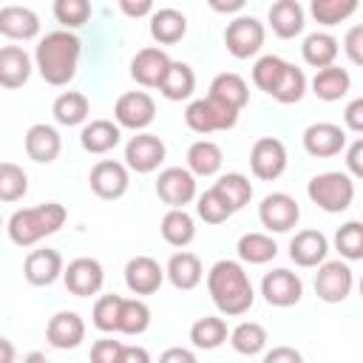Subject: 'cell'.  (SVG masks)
<instances>
[{
	"label": "cell",
	"mask_w": 363,
	"mask_h": 363,
	"mask_svg": "<svg viewBox=\"0 0 363 363\" xmlns=\"http://www.w3.org/2000/svg\"><path fill=\"white\" fill-rule=\"evenodd\" d=\"M352 88V77L346 68L340 65H329V68H320L315 77H312V94L323 102H335L340 96H346Z\"/></svg>",
	"instance_id": "1f68e13d"
},
{
	"label": "cell",
	"mask_w": 363,
	"mask_h": 363,
	"mask_svg": "<svg viewBox=\"0 0 363 363\" xmlns=\"http://www.w3.org/2000/svg\"><path fill=\"white\" fill-rule=\"evenodd\" d=\"M250 170L255 179L272 182L286 170V147L275 136H261L250 150Z\"/></svg>",
	"instance_id": "4fadbf2b"
},
{
	"label": "cell",
	"mask_w": 363,
	"mask_h": 363,
	"mask_svg": "<svg viewBox=\"0 0 363 363\" xmlns=\"http://www.w3.org/2000/svg\"><path fill=\"white\" fill-rule=\"evenodd\" d=\"M164 281V267L150 255H133L125 264V284L133 295H153Z\"/></svg>",
	"instance_id": "d6986e66"
},
{
	"label": "cell",
	"mask_w": 363,
	"mask_h": 363,
	"mask_svg": "<svg viewBox=\"0 0 363 363\" xmlns=\"http://www.w3.org/2000/svg\"><path fill=\"white\" fill-rule=\"evenodd\" d=\"M51 113H54V119H57L60 125L74 128V125H82V122L88 119L91 102H88V96L79 94V91H62V94L54 99Z\"/></svg>",
	"instance_id": "e575fe53"
},
{
	"label": "cell",
	"mask_w": 363,
	"mask_h": 363,
	"mask_svg": "<svg viewBox=\"0 0 363 363\" xmlns=\"http://www.w3.org/2000/svg\"><path fill=\"white\" fill-rule=\"evenodd\" d=\"M68 218V210L60 201H45L37 207L14 210L6 221V233L17 247H34L45 235H54Z\"/></svg>",
	"instance_id": "277c9868"
},
{
	"label": "cell",
	"mask_w": 363,
	"mask_h": 363,
	"mask_svg": "<svg viewBox=\"0 0 363 363\" xmlns=\"http://www.w3.org/2000/svg\"><path fill=\"white\" fill-rule=\"evenodd\" d=\"M261 363H303V354L295 346H272Z\"/></svg>",
	"instance_id": "f907efd6"
},
{
	"label": "cell",
	"mask_w": 363,
	"mask_h": 363,
	"mask_svg": "<svg viewBox=\"0 0 363 363\" xmlns=\"http://www.w3.org/2000/svg\"><path fill=\"white\" fill-rule=\"evenodd\" d=\"M343 51L352 65H363V26H352L343 37Z\"/></svg>",
	"instance_id": "681fc988"
},
{
	"label": "cell",
	"mask_w": 363,
	"mask_h": 363,
	"mask_svg": "<svg viewBox=\"0 0 363 363\" xmlns=\"http://www.w3.org/2000/svg\"><path fill=\"white\" fill-rule=\"evenodd\" d=\"M159 230H162V238L170 247H187L196 238V221L187 210H167Z\"/></svg>",
	"instance_id": "d590c367"
},
{
	"label": "cell",
	"mask_w": 363,
	"mask_h": 363,
	"mask_svg": "<svg viewBox=\"0 0 363 363\" xmlns=\"http://www.w3.org/2000/svg\"><path fill=\"white\" fill-rule=\"evenodd\" d=\"M343 122H346V128L354 130V133L363 130V99H360V96L352 99V102L346 105V111H343Z\"/></svg>",
	"instance_id": "f5cc1de1"
},
{
	"label": "cell",
	"mask_w": 363,
	"mask_h": 363,
	"mask_svg": "<svg viewBox=\"0 0 363 363\" xmlns=\"http://www.w3.org/2000/svg\"><path fill=\"white\" fill-rule=\"evenodd\" d=\"M164 142L156 136V133H136L128 139L125 145V167L128 170H136V173H153L162 162H164Z\"/></svg>",
	"instance_id": "7c38bea8"
},
{
	"label": "cell",
	"mask_w": 363,
	"mask_h": 363,
	"mask_svg": "<svg viewBox=\"0 0 363 363\" xmlns=\"http://www.w3.org/2000/svg\"><path fill=\"white\" fill-rule=\"evenodd\" d=\"M269 28L281 37V40H292L303 31V6L298 0H278L269 6Z\"/></svg>",
	"instance_id": "f1b7e54d"
},
{
	"label": "cell",
	"mask_w": 363,
	"mask_h": 363,
	"mask_svg": "<svg viewBox=\"0 0 363 363\" xmlns=\"http://www.w3.org/2000/svg\"><path fill=\"white\" fill-rule=\"evenodd\" d=\"M196 91V74L187 62H179V60H170V68L164 74V79L159 82V94L170 102H182V99H190Z\"/></svg>",
	"instance_id": "4dcf8cb0"
},
{
	"label": "cell",
	"mask_w": 363,
	"mask_h": 363,
	"mask_svg": "<svg viewBox=\"0 0 363 363\" xmlns=\"http://www.w3.org/2000/svg\"><path fill=\"white\" fill-rule=\"evenodd\" d=\"M207 99L218 102L221 108H227L233 113H241V108L250 102V88H247V82H244L241 74L224 71V74L213 77L210 91H207Z\"/></svg>",
	"instance_id": "44dd1931"
},
{
	"label": "cell",
	"mask_w": 363,
	"mask_h": 363,
	"mask_svg": "<svg viewBox=\"0 0 363 363\" xmlns=\"http://www.w3.org/2000/svg\"><path fill=\"white\" fill-rule=\"evenodd\" d=\"M184 122L190 130L207 136V133H216V130H230L235 122H238V113L221 108L218 102L213 99H193L187 108H184Z\"/></svg>",
	"instance_id": "52a82bcc"
},
{
	"label": "cell",
	"mask_w": 363,
	"mask_h": 363,
	"mask_svg": "<svg viewBox=\"0 0 363 363\" xmlns=\"http://www.w3.org/2000/svg\"><path fill=\"white\" fill-rule=\"evenodd\" d=\"M335 250L340 252L343 261H360L363 258V224L360 221H346L335 233Z\"/></svg>",
	"instance_id": "ee69618b"
},
{
	"label": "cell",
	"mask_w": 363,
	"mask_h": 363,
	"mask_svg": "<svg viewBox=\"0 0 363 363\" xmlns=\"http://www.w3.org/2000/svg\"><path fill=\"white\" fill-rule=\"evenodd\" d=\"M227 335L230 332L224 318H216V315H204L190 326V340L196 349H218L227 340Z\"/></svg>",
	"instance_id": "ab89813d"
},
{
	"label": "cell",
	"mask_w": 363,
	"mask_h": 363,
	"mask_svg": "<svg viewBox=\"0 0 363 363\" xmlns=\"http://www.w3.org/2000/svg\"><path fill=\"white\" fill-rule=\"evenodd\" d=\"M122 340H113V337H99L94 346H91V363H119V354H122Z\"/></svg>",
	"instance_id": "c3c4849f"
},
{
	"label": "cell",
	"mask_w": 363,
	"mask_h": 363,
	"mask_svg": "<svg viewBox=\"0 0 363 363\" xmlns=\"http://www.w3.org/2000/svg\"><path fill=\"white\" fill-rule=\"evenodd\" d=\"M159 363H199V360H196V354H193L190 349H184V346H170V349H164V352L159 354Z\"/></svg>",
	"instance_id": "db71d44e"
},
{
	"label": "cell",
	"mask_w": 363,
	"mask_h": 363,
	"mask_svg": "<svg viewBox=\"0 0 363 363\" xmlns=\"http://www.w3.org/2000/svg\"><path fill=\"white\" fill-rule=\"evenodd\" d=\"M213 190L227 201V207L233 213H238L250 199H252V184L244 173H224L218 176V182L213 184Z\"/></svg>",
	"instance_id": "74e56055"
},
{
	"label": "cell",
	"mask_w": 363,
	"mask_h": 363,
	"mask_svg": "<svg viewBox=\"0 0 363 363\" xmlns=\"http://www.w3.org/2000/svg\"><path fill=\"white\" fill-rule=\"evenodd\" d=\"M119 363H153V360H150V352L145 346H122Z\"/></svg>",
	"instance_id": "9f6ffc18"
},
{
	"label": "cell",
	"mask_w": 363,
	"mask_h": 363,
	"mask_svg": "<svg viewBox=\"0 0 363 363\" xmlns=\"http://www.w3.org/2000/svg\"><path fill=\"white\" fill-rule=\"evenodd\" d=\"M346 147V130L335 122H312L303 130V150L315 159L337 156Z\"/></svg>",
	"instance_id": "e0dca14e"
},
{
	"label": "cell",
	"mask_w": 363,
	"mask_h": 363,
	"mask_svg": "<svg viewBox=\"0 0 363 363\" xmlns=\"http://www.w3.org/2000/svg\"><path fill=\"white\" fill-rule=\"evenodd\" d=\"M0 227H3V216H0Z\"/></svg>",
	"instance_id": "94428289"
},
{
	"label": "cell",
	"mask_w": 363,
	"mask_h": 363,
	"mask_svg": "<svg viewBox=\"0 0 363 363\" xmlns=\"http://www.w3.org/2000/svg\"><path fill=\"white\" fill-rule=\"evenodd\" d=\"M62 281H65V286H68L71 295H77V298H91V295H96V292L102 289V284H105V269H102V264H99L96 258L82 255V258L68 261V267H62Z\"/></svg>",
	"instance_id": "8fae6325"
},
{
	"label": "cell",
	"mask_w": 363,
	"mask_h": 363,
	"mask_svg": "<svg viewBox=\"0 0 363 363\" xmlns=\"http://www.w3.org/2000/svg\"><path fill=\"white\" fill-rule=\"evenodd\" d=\"M261 295L269 306H295L303 295V284L301 278L292 272V269H269L264 278H261Z\"/></svg>",
	"instance_id": "2e32d148"
},
{
	"label": "cell",
	"mask_w": 363,
	"mask_h": 363,
	"mask_svg": "<svg viewBox=\"0 0 363 363\" xmlns=\"http://www.w3.org/2000/svg\"><path fill=\"white\" fill-rule=\"evenodd\" d=\"M196 213H199V218L204 221V224H224L230 216H233V210L227 207V201L210 187V190H204L201 196H199V201H196Z\"/></svg>",
	"instance_id": "7dc6e473"
},
{
	"label": "cell",
	"mask_w": 363,
	"mask_h": 363,
	"mask_svg": "<svg viewBox=\"0 0 363 363\" xmlns=\"http://www.w3.org/2000/svg\"><path fill=\"white\" fill-rule=\"evenodd\" d=\"M156 196L170 210H184L196 199V176L187 167H164L156 179Z\"/></svg>",
	"instance_id": "30bf717a"
},
{
	"label": "cell",
	"mask_w": 363,
	"mask_h": 363,
	"mask_svg": "<svg viewBox=\"0 0 363 363\" xmlns=\"http://www.w3.org/2000/svg\"><path fill=\"white\" fill-rule=\"evenodd\" d=\"M62 255L51 247L43 250H31L23 261V278L31 286H51L57 278H62Z\"/></svg>",
	"instance_id": "ac0fdd59"
},
{
	"label": "cell",
	"mask_w": 363,
	"mask_h": 363,
	"mask_svg": "<svg viewBox=\"0 0 363 363\" xmlns=\"http://www.w3.org/2000/svg\"><path fill=\"white\" fill-rule=\"evenodd\" d=\"M346 167H349V176L352 179H360L363 176V139H354L346 150Z\"/></svg>",
	"instance_id": "816d5d0a"
},
{
	"label": "cell",
	"mask_w": 363,
	"mask_h": 363,
	"mask_svg": "<svg viewBox=\"0 0 363 363\" xmlns=\"http://www.w3.org/2000/svg\"><path fill=\"white\" fill-rule=\"evenodd\" d=\"M45 340L54 346V349H77L82 340H85V320L79 318V312H71V309H62L57 312L48 326H45Z\"/></svg>",
	"instance_id": "7402d4cb"
},
{
	"label": "cell",
	"mask_w": 363,
	"mask_h": 363,
	"mask_svg": "<svg viewBox=\"0 0 363 363\" xmlns=\"http://www.w3.org/2000/svg\"><path fill=\"white\" fill-rule=\"evenodd\" d=\"M17 360V349L9 337H0V363H14Z\"/></svg>",
	"instance_id": "6f0895ef"
},
{
	"label": "cell",
	"mask_w": 363,
	"mask_h": 363,
	"mask_svg": "<svg viewBox=\"0 0 363 363\" xmlns=\"http://www.w3.org/2000/svg\"><path fill=\"white\" fill-rule=\"evenodd\" d=\"M264 37H267L264 23L258 17H252V14H241L233 23H227L224 45L235 60H250V57H255L261 51Z\"/></svg>",
	"instance_id": "8992f818"
},
{
	"label": "cell",
	"mask_w": 363,
	"mask_h": 363,
	"mask_svg": "<svg viewBox=\"0 0 363 363\" xmlns=\"http://www.w3.org/2000/svg\"><path fill=\"white\" fill-rule=\"evenodd\" d=\"M235 250H238V258L247 264H269L278 255V244L267 233H244Z\"/></svg>",
	"instance_id": "8d00e7d4"
},
{
	"label": "cell",
	"mask_w": 363,
	"mask_h": 363,
	"mask_svg": "<svg viewBox=\"0 0 363 363\" xmlns=\"http://www.w3.org/2000/svg\"><path fill=\"white\" fill-rule=\"evenodd\" d=\"M31 77V57L20 45L0 48V85L3 88H23Z\"/></svg>",
	"instance_id": "83f0119b"
},
{
	"label": "cell",
	"mask_w": 363,
	"mask_h": 363,
	"mask_svg": "<svg viewBox=\"0 0 363 363\" xmlns=\"http://www.w3.org/2000/svg\"><path fill=\"white\" fill-rule=\"evenodd\" d=\"M28 193V176L14 162H0V201H20Z\"/></svg>",
	"instance_id": "7bdbcfd3"
},
{
	"label": "cell",
	"mask_w": 363,
	"mask_h": 363,
	"mask_svg": "<svg viewBox=\"0 0 363 363\" xmlns=\"http://www.w3.org/2000/svg\"><path fill=\"white\" fill-rule=\"evenodd\" d=\"M119 312H122V295H102L94 303V326L99 332H119Z\"/></svg>",
	"instance_id": "f6af8a7d"
},
{
	"label": "cell",
	"mask_w": 363,
	"mask_h": 363,
	"mask_svg": "<svg viewBox=\"0 0 363 363\" xmlns=\"http://www.w3.org/2000/svg\"><path fill=\"white\" fill-rule=\"evenodd\" d=\"M147 326H150V306L142 298H122L119 332L122 335H142Z\"/></svg>",
	"instance_id": "60d3db41"
},
{
	"label": "cell",
	"mask_w": 363,
	"mask_h": 363,
	"mask_svg": "<svg viewBox=\"0 0 363 363\" xmlns=\"http://www.w3.org/2000/svg\"><path fill=\"white\" fill-rule=\"evenodd\" d=\"M210 6H213L216 11H238V9H244V0H230V3H221V0H210Z\"/></svg>",
	"instance_id": "680465c9"
},
{
	"label": "cell",
	"mask_w": 363,
	"mask_h": 363,
	"mask_svg": "<svg viewBox=\"0 0 363 363\" xmlns=\"http://www.w3.org/2000/svg\"><path fill=\"white\" fill-rule=\"evenodd\" d=\"M119 11L128 17H145V14H153V3L150 0H119Z\"/></svg>",
	"instance_id": "11a10c76"
},
{
	"label": "cell",
	"mask_w": 363,
	"mask_h": 363,
	"mask_svg": "<svg viewBox=\"0 0 363 363\" xmlns=\"http://www.w3.org/2000/svg\"><path fill=\"white\" fill-rule=\"evenodd\" d=\"M164 278H167L176 289H182V292L196 289V286L201 284V278H204L201 258H199L196 252H187V250L173 252L170 261H167V267H164Z\"/></svg>",
	"instance_id": "d4e9b609"
},
{
	"label": "cell",
	"mask_w": 363,
	"mask_h": 363,
	"mask_svg": "<svg viewBox=\"0 0 363 363\" xmlns=\"http://www.w3.org/2000/svg\"><path fill=\"white\" fill-rule=\"evenodd\" d=\"M79 54H82V45H79V37L60 28V31H51L45 34L40 43H37V51H34V68L40 71V77L48 82V85H68L74 77H77V65H79Z\"/></svg>",
	"instance_id": "7a4b0ae2"
},
{
	"label": "cell",
	"mask_w": 363,
	"mask_h": 363,
	"mask_svg": "<svg viewBox=\"0 0 363 363\" xmlns=\"http://www.w3.org/2000/svg\"><path fill=\"white\" fill-rule=\"evenodd\" d=\"M167 68H170V57L159 45H147V48L136 51V57L130 60V77L142 88H159V82L164 79Z\"/></svg>",
	"instance_id": "ffe728a7"
},
{
	"label": "cell",
	"mask_w": 363,
	"mask_h": 363,
	"mask_svg": "<svg viewBox=\"0 0 363 363\" xmlns=\"http://www.w3.org/2000/svg\"><path fill=\"white\" fill-rule=\"evenodd\" d=\"M187 34V17L176 9H153L150 14V37L159 45H173Z\"/></svg>",
	"instance_id": "f546056e"
},
{
	"label": "cell",
	"mask_w": 363,
	"mask_h": 363,
	"mask_svg": "<svg viewBox=\"0 0 363 363\" xmlns=\"http://www.w3.org/2000/svg\"><path fill=\"white\" fill-rule=\"evenodd\" d=\"M54 17H57L60 26H65V31L79 28L91 17V3L88 0H57L54 3Z\"/></svg>",
	"instance_id": "bcb514c9"
},
{
	"label": "cell",
	"mask_w": 363,
	"mask_h": 363,
	"mask_svg": "<svg viewBox=\"0 0 363 363\" xmlns=\"http://www.w3.org/2000/svg\"><path fill=\"white\" fill-rule=\"evenodd\" d=\"M326 252H329V241L320 230H301L289 241V258L298 267H306V269L320 267L326 261Z\"/></svg>",
	"instance_id": "cb8c5ba5"
},
{
	"label": "cell",
	"mask_w": 363,
	"mask_h": 363,
	"mask_svg": "<svg viewBox=\"0 0 363 363\" xmlns=\"http://www.w3.org/2000/svg\"><path fill=\"white\" fill-rule=\"evenodd\" d=\"M306 196L312 204H318L323 213H343L354 201V179L340 170H326L309 179Z\"/></svg>",
	"instance_id": "5b68a950"
},
{
	"label": "cell",
	"mask_w": 363,
	"mask_h": 363,
	"mask_svg": "<svg viewBox=\"0 0 363 363\" xmlns=\"http://www.w3.org/2000/svg\"><path fill=\"white\" fill-rule=\"evenodd\" d=\"M207 292L216 303V309L227 318H238L244 312H250V306L255 303V289L250 275L244 272V267L238 261H216L207 272Z\"/></svg>",
	"instance_id": "6da1fadb"
},
{
	"label": "cell",
	"mask_w": 363,
	"mask_h": 363,
	"mask_svg": "<svg viewBox=\"0 0 363 363\" xmlns=\"http://www.w3.org/2000/svg\"><path fill=\"white\" fill-rule=\"evenodd\" d=\"M227 337H230V346H233L238 354H247V357L264 352V349H267V340H269V337H267V329H264L261 323H255V320L238 323Z\"/></svg>",
	"instance_id": "f35d334b"
},
{
	"label": "cell",
	"mask_w": 363,
	"mask_h": 363,
	"mask_svg": "<svg viewBox=\"0 0 363 363\" xmlns=\"http://www.w3.org/2000/svg\"><path fill=\"white\" fill-rule=\"evenodd\" d=\"M23 363H48V360H45V354H43V352H28Z\"/></svg>",
	"instance_id": "91938a15"
},
{
	"label": "cell",
	"mask_w": 363,
	"mask_h": 363,
	"mask_svg": "<svg viewBox=\"0 0 363 363\" xmlns=\"http://www.w3.org/2000/svg\"><path fill=\"white\" fill-rule=\"evenodd\" d=\"M23 145H26V156L34 159V162H40V164H51L60 156V150H62V139H60L57 128H51L45 122L31 125L26 130Z\"/></svg>",
	"instance_id": "603a6c76"
},
{
	"label": "cell",
	"mask_w": 363,
	"mask_h": 363,
	"mask_svg": "<svg viewBox=\"0 0 363 363\" xmlns=\"http://www.w3.org/2000/svg\"><path fill=\"white\" fill-rule=\"evenodd\" d=\"M337 40L332 37V34H326V31H315V34H309L306 40H303V45H301V54H303V62L306 65H312V68H329V65H335V60H337Z\"/></svg>",
	"instance_id": "836d02e7"
},
{
	"label": "cell",
	"mask_w": 363,
	"mask_h": 363,
	"mask_svg": "<svg viewBox=\"0 0 363 363\" xmlns=\"http://www.w3.org/2000/svg\"><path fill=\"white\" fill-rule=\"evenodd\" d=\"M258 218L269 233H289L301 218V207L289 193H269L258 204Z\"/></svg>",
	"instance_id": "9a60e30c"
},
{
	"label": "cell",
	"mask_w": 363,
	"mask_h": 363,
	"mask_svg": "<svg viewBox=\"0 0 363 363\" xmlns=\"http://www.w3.org/2000/svg\"><path fill=\"white\" fill-rule=\"evenodd\" d=\"M113 119L119 128L145 130L156 119V102L147 91H125L113 105Z\"/></svg>",
	"instance_id": "ba28073f"
},
{
	"label": "cell",
	"mask_w": 363,
	"mask_h": 363,
	"mask_svg": "<svg viewBox=\"0 0 363 363\" xmlns=\"http://www.w3.org/2000/svg\"><path fill=\"white\" fill-rule=\"evenodd\" d=\"M352 286H354V275H352V267L346 261H323L315 272V292L326 303L346 301Z\"/></svg>",
	"instance_id": "9c48e42d"
},
{
	"label": "cell",
	"mask_w": 363,
	"mask_h": 363,
	"mask_svg": "<svg viewBox=\"0 0 363 363\" xmlns=\"http://www.w3.org/2000/svg\"><path fill=\"white\" fill-rule=\"evenodd\" d=\"M0 34L9 40H34L40 34V17L28 6H3L0 9Z\"/></svg>",
	"instance_id": "484cf974"
},
{
	"label": "cell",
	"mask_w": 363,
	"mask_h": 363,
	"mask_svg": "<svg viewBox=\"0 0 363 363\" xmlns=\"http://www.w3.org/2000/svg\"><path fill=\"white\" fill-rule=\"evenodd\" d=\"M91 190L105 199V201H113V199H122L128 193V184H130V173L122 162L116 159H99L94 167H91Z\"/></svg>",
	"instance_id": "5bb4252c"
},
{
	"label": "cell",
	"mask_w": 363,
	"mask_h": 363,
	"mask_svg": "<svg viewBox=\"0 0 363 363\" xmlns=\"http://www.w3.org/2000/svg\"><path fill=\"white\" fill-rule=\"evenodd\" d=\"M309 11L320 26H337L357 11V0H312Z\"/></svg>",
	"instance_id": "b9f144b4"
},
{
	"label": "cell",
	"mask_w": 363,
	"mask_h": 363,
	"mask_svg": "<svg viewBox=\"0 0 363 363\" xmlns=\"http://www.w3.org/2000/svg\"><path fill=\"white\" fill-rule=\"evenodd\" d=\"M224 153L213 139H199L187 147V170L193 176H216L221 170Z\"/></svg>",
	"instance_id": "d6a6232c"
},
{
	"label": "cell",
	"mask_w": 363,
	"mask_h": 363,
	"mask_svg": "<svg viewBox=\"0 0 363 363\" xmlns=\"http://www.w3.org/2000/svg\"><path fill=\"white\" fill-rule=\"evenodd\" d=\"M252 82H255L258 91L269 94L281 105L301 102L303 94H306V74L298 65H292V62H286L275 54H264V57L255 60Z\"/></svg>",
	"instance_id": "3957f363"
},
{
	"label": "cell",
	"mask_w": 363,
	"mask_h": 363,
	"mask_svg": "<svg viewBox=\"0 0 363 363\" xmlns=\"http://www.w3.org/2000/svg\"><path fill=\"white\" fill-rule=\"evenodd\" d=\"M119 142H122V128L116 122H111V119H91L79 130V145L88 153H96V156L113 150Z\"/></svg>",
	"instance_id": "4316f807"
}]
</instances>
